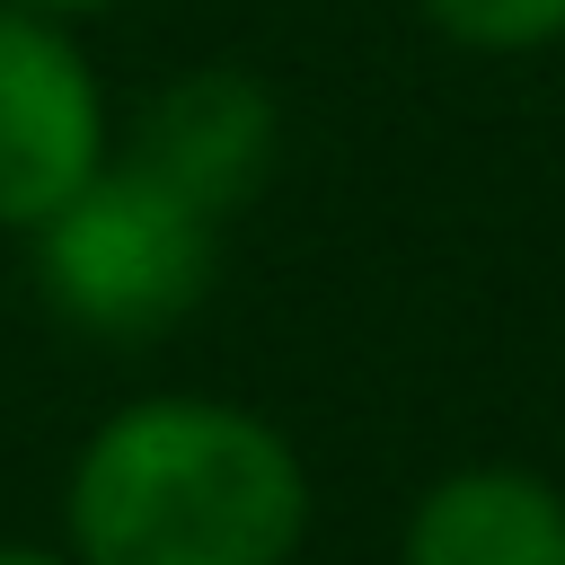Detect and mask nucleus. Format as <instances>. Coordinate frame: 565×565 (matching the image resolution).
I'll use <instances>...</instances> for the list:
<instances>
[{
    "instance_id": "1",
    "label": "nucleus",
    "mask_w": 565,
    "mask_h": 565,
    "mask_svg": "<svg viewBox=\"0 0 565 565\" xmlns=\"http://www.w3.org/2000/svg\"><path fill=\"white\" fill-rule=\"evenodd\" d=\"M309 459L238 397L150 388L88 424L62 477L79 565H291L309 539Z\"/></svg>"
},
{
    "instance_id": "2",
    "label": "nucleus",
    "mask_w": 565,
    "mask_h": 565,
    "mask_svg": "<svg viewBox=\"0 0 565 565\" xmlns=\"http://www.w3.org/2000/svg\"><path fill=\"white\" fill-rule=\"evenodd\" d=\"M26 247L44 309L106 344H150L185 327L221 274V221L141 159H106Z\"/></svg>"
},
{
    "instance_id": "3",
    "label": "nucleus",
    "mask_w": 565,
    "mask_h": 565,
    "mask_svg": "<svg viewBox=\"0 0 565 565\" xmlns=\"http://www.w3.org/2000/svg\"><path fill=\"white\" fill-rule=\"evenodd\" d=\"M106 159L115 124L79 35L44 9L0 0V230L35 238Z\"/></svg>"
},
{
    "instance_id": "4",
    "label": "nucleus",
    "mask_w": 565,
    "mask_h": 565,
    "mask_svg": "<svg viewBox=\"0 0 565 565\" xmlns=\"http://www.w3.org/2000/svg\"><path fill=\"white\" fill-rule=\"evenodd\" d=\"M124 159H141L150 177H168V185H177L185 203H203L212 221H230V212H247V203L265 194V177H274V159H282V106H274V88H265L256 71H238V62H194V71H177V79L141 106Z\"/></svg>"
},
{
    "instance_id": "5",
    "label": "nucleus",
    "mask_w": 565,
    "mask_h": 565,
    "mask_svg": "<svg viewBox=\"0 0 565 565\" xmlns=\"http://www.w3.org/2000/svg\"><path fill=\"white\" fill-rule=\"evenodd\" d=\"M397 565H565V486L521 459H468L406 503Z\"/></svg>"
},
{
    "instance_id": "6",
    "label": "nucleus",
    "mask_w": 565,
    "mask_h": 565,
    "mask_svg": "<svg viewBox=\"0 0 565 565\" xmlns=\"http://www.w3.org/2000/svg\"><path fill=\"white\" fill-rule=\"evenodd\" d=\"M468 53H539L565 35V0H415Z\"/></svg>"
},
{
    "instance_id": "7",
    "label": "nucleus",
    "mask_w": 565,
    "mask_h": 565,
    "mask_svg": "<svg viewBox=\"0 0 565 565\" xmlns=\"http://www.w3.org/2000/svg\"><path fill=\"white\" fill-rule=\"evenodd\" d=\"M0 565H79L71 547H44V539H0Z\"/></svg>"
},
{
    "instance_id": "8",
    "label": "nucleus",
    "mask_w": 565,
    "mask_h": 565,
    "mask_svg": "<svg viewBox=\"0 0 565 565\" xmlns=\"http://www.w3.org/2000/svg\"><path fill=\"white\" fill-rule=\"evenodd\" d=\"M18 9H44V18H62V26H79V18H97V9H115V0H18Z\"/></svg>"
}]
</instances>
